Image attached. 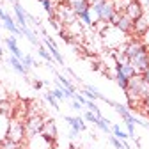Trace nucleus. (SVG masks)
Here are the masks:
<instances>
[{"instance_id":"f257e3e1","label":"nucleus","mask_w":149,"mask_h":149,"mask_svg":"<svg viewBox=\"0 0 149 149\" xmlns=\"http://www.w3.org/2000/svg\"><path fill=\"white\" fill-rule=\"evenodd\" d=\"M101 36H103V43H105L108 48H119L121 45L126 43V34L121 32V30H119L117 27H114V25H108V27L101 32Z\"/></svg>"},{"instance_id":"f03ea898","label":"nucleus","mask_w":149,"mask_h":149,"mask_svg":"<svg viewBox=\"0 0 149 149\" xmlns=\"http://www.w3.org/2000/svg\"><path fill=\"white\" fill-rule=\"evenodd\" d=\"M25 123H22L20 119H9V128H7V139L14 140V142H23L25 139Z\"/></svg>"},{"instance_id":"7ed1b4c3","label":"nucleus","mask_w":149,"mask_h":149,"mask_svg":"<svg viewBox=\"0 0 149 149\" xmlns=\"http://www.w3.org/2000/svg\"><path fill=\"white\" fill-rule=\"evenodd\" d=\"M130 64L133 66V69H135L137 74H142L149 68V46H146L142 52H139L137 55H133V57L130 59Z\"/></svg>"},{"instance_id":"20e7f679","label":"nucleus","mask_w":149,"mask_h":149,"mask_svg":"<svg viewBox=\"0 0 149 149\" xmlns=\"http://www.w3.org/2000/svg\"><path fill=\"white\" fill-rule=\"evenodd\" d=\"M43 124H45V119L41 116H30V117H27V121H25V133L29 137L39 135L41 130H43Z\"/></svg>"},{"instance_id":"39448f33","label":"nucleus","mask_w":149,"mask_h":149,"mask_svg":"<svg viewBox=\"0 0 149 149\" xmlns=\"http://www.w3.org/2000/svg\"><path fill=\"white\" fill-rule=\"evenodd\" d=\"M45 46H46V50L50 52V55L53 57V61H55V62H59V64H64V57H62V53L59 52L57 45H55V41L52 39L50 36H45Z\"/></svg>"},{"instance_id":"423d86ee","label":"nucleus","mask_w":149,"mask_h":149,"mask_svg":"<svg viewBox=\"0 0 149 149\" xmlns=\"http://www.w3.org/2000/svg\"><path fill=\"white\" fill-rule=\"evenodd\" d=\"M124 14H126L132 22H135V20H139V18L144 14V9H142V6L137 2V0H133V2L124 9Z\"/></svg>"},{"instance_id":"0eeeda50","label":"nucleus","mask_w":149,"mask_h":149,"mask_svg":"<svg viewBox=\"0 0 149 149\" xmlns=\"http://www.w3.org/2000/svg\"><path fill=\"white\" fill-rule=\"evenodd\" d=\"M41 135H43L48 142H53V140H55V137H57V126H55L53 121H45L43 130H41Z\"/></svg>"},{"instance_id":"6e6552de","label":"nucleus","mask_w":149,"mask_h":149,"mask_svg":"<svg viewBox=\"0 0 149 149\" xmlns=\"http://www.w3.org/2000/svg\"><path fill=\"white\" fill-rule=\"evenodd\" d=\"M114 14H116V9H114L112 0H105V4H103V7H101V13H100V18H98V20L110 23V20H112V16H114Z\"/></svg>"},{"instance_id":"1a4fd4ad","label":"nucleus","mask_w":149,"mask_h":149,"mask_svg":"<svg viewBox=\"0 0 149 149\" xmlns=\"http://www.w3.org/2000/svg\"><path fill=\"white\" fill-rule=\"evenodd\" d=\"M13 7H14V16H16V23H18V27H29V23H27V11L22 7V4L20 2H16V4H13Z\"/></svg>"},{"instance_id":"9d476101","label":"nucleus","mask_w":149,"mask_h":149,"mask_svg":"<svg viewBox=\"0 0 149 149\" xmlns=\"http://www.w3.org/2000/svg\"><path fill=\"white\" fill-rule=\"evenodd\" d=\"M66 4L74 11V14H77V16H78L80 13L91 9V2H89V0H66Z\"/></svg>"},{"instance_id":"9b49d317","label":"nucleus","mask_w":149,"mask_h":149,"mask_svg":"<svg viewBox=\"0 0 149 149\" xmlns=\"http://www.w3.org/2000/svg\"><path fill=\"white\" fill-rule=\"evenodd\" d=\"M114 27H117L121 32H124V34H130L133 30V22L130 20V18L124 14V13H121V16H119V20H117V23L114 25Z\"/></svg>"},{"instance_id":"f8f14e48","label":"nucleus","mask_w":149,"mask_h":149,"mask_svg":"<svg viewBox=\"0 0 149 149\" xmlns=\"http://www.w3.org/2000/svg\"><path fill=\"white\" fill-rule=\"evenodd\" d=\"M2 25H4V27H6L13 36H22L20 27H18V23L13 20V16H11V14H7V13H6V16L2 18Z\"/></svg>"},{"instance_id":"ddd939ff","label":"nucleus","mask_w":149,"mask_h":149,"mask_svg":"<svg viewBox=\"0 0 149 149\" xmlns=\"http://www.w3.org/2000/svg\"><path fill=\"white\" fill-rule=\"evenodd\" d=\"M6 46L9 48V52H11V55H14L16 59H23V52L20 50V46H18V41H16V37L14 36H11V37H7L6 39Z\"/></svg>"},{"instance_id":"4468645a","label":"nucleus","mask_w":149,"mask_h":149,"mask_svg":"<svg viewBox=\"0 0 149 149\" xmlns=\"http://www.w3.org/2000/svg\"><path fill=\"white\" fill-rule=\"evenodd\" d=\"M64 119H66V123H68L73 130H77V132H85V130H87V126H85V123H84V119H82V117L66 116Z\"/></svg>"},{"instance_id":"2eb2a0df","label":"nucleus","mask_w":149,"mask_h":149,"mask_svg":"<svg viewBox=\"0 0 149 149\" xmlns=\"http://www.w3.org/2000/svg\"><path fill=\"white\" fill-rule=\"evenodd\" d=\"M147 27H149V20H147L146 14H142L139 20L133 22V30H132V32H135V34H144V32H147Z\"/></svg>"},{"instance_id":"dca6fc26","label":"nucleus","mask_w":149,"mask_h":149,"mask_svg":"<svg viewBox=\"0 0 149 149\" xmlns=\"http://www.w3.org/2000/svg\"><path fill=\"white\" fill-rule=\"evenodd\" d=\"M9 64L13 66V69H14L16 73L23 74V77H27V74H29V69H27V68L23 66V62H22L20 59H16L14 55H11V57H9Z\"/></svg>"},{"instance_id":"f3484780","label":"nucleus","mask_w":149,"mask_h":149,"mask_svg":"<svg viewBox=\"0 0 149 149\" xmlns=\"http://www.w3.org/2000/svg\"><path fill=\"white\" fill-rule=\"evenodd\" d=\"M116 68L117 69H121V73L124 74L126 78H132V77H135V69H133V66L130 64V62H126V64H116Z\"/></svg>"},{"instance_id":"a211bd4d","label":"nucleus","mask_w":149,"mask_h":149,"mask_svg":"<svg viewBox=\"0 0 149 149\" xmlns=\"http://www.w3.org/2000/svg\"><path fill=\"white\" fill-rule=\"evenodd\" d=\"M55 77H57V80L61 82V85H62V87H66V89L71 92V94H74V92H77V89H74V85H73V82H71V80H68L66 77H62L61 73H55Z\"/></svg>"},{"instance_id":"6ab92c4d","label":"nucleus","mask_w":149,"mask_h":149,"mask_svg":"<svg viewBox=\"0 0 149 149\" xmlns=\"http://www.w3.org/2000/svg\"><path fill=\"white\" fill-rule=\"evenodd\" d=\"M20 30H22V36H25V37H27V39H29V41H30V43H32L34 46H39V41H37L36 34H34V32H32V30H30L29 27H22Z\"/></svg>"},{"instance_id":"aec40b11","label":"nucleus","mask_w":149,"mask_h":149,"mask_svg":"<svg viewBox=\"0 0 149 149\" xmlns=\"http://www.w3.org/2000/svg\"><path fill=\"white\" fill-rule=\"evenodd\" d=\"M128 80H130V78H126V77H124V74L121 73V69H117V68H116V82H117V85H119L123 91H126V89H128Z\"/></svg>"},{"instance_id":"412c9836","label":"nucleus","mask_w":149,"mask_h":149,"mask_svg":"<svg viewBox=\"0 0 149 149\" xmlns=\"http://www.w3.org/2000/svg\"><path fill=\"white\" fill-rule=\"evenodd\" d=\"M20 147H22L20 142H14V140H11V139H7V137L0 142V149H20Z\"/></svg>"},{"instance_id":"4be33fe9","label":"nucleus","mask_w":149,"mask_h":149,"mask_svg":"<svg viewBox=\"0 0 149 149\" xmlns=\"http://www.w3.org/2000/svg\"><path fill=\"white\" fill-rule=\"evenodd\" d=\"M112 132H114V135H116L119 140H128V137H130L128 132H123L119 124H114V126H112Z\"/></svg>"},{"instance_id":"5701e85b","label":"nucleus","mask_w":149,"mask_h":149,"mask_svg":"<svg viewBox=\"0 0 149 149\" xmlns=\"http://www.w3.org/2000/svg\"><path fill=\"white\" fill-rule=\"evenodd\" d=\"M43 7L45 11L48 13V16H55V11H53V0H37Z\"/></svg>"},{"instance_id":"b1692460","label":"nucleus","mask_w":149,"mask_h":149,"mask_svg":"<svg viewBox=\"0 0 149 149\" xmlns=\"http://www.w3.org/2000/svg\"><path fill=\"white\" fill-rule=\"evenodd\" d=\"M37 53H39V55H41V57H43V59H45L46 62L53 64V57H52V55H50V52H48V50H46L45 46H41V45L37 46Z\"/></svg>"},{"instance_id":"393cba45","label":"nucleus","mask_w":149,"mask_h":149,"mask_svg":"<svg viewBox=\"0 0 149 149\" xmlns=\"http://www.w3.org/2000/svg\"><path fill=\"white\" fill-rule=\"evenodd\" d=\"M96 126L101 130V132H105V133H110V124H108V121H107L105 117H98V121H96Z\"/></svg>"},{"instance_id":"a878e982","label":"nucleus","mask_w":149,"mask_h":149,"mask_svg":"<svg viewBox=\"0 0 149 149\" xmlns=\"http://www.w3.org/2000/svg\"><path fill=\"white\" fill-rule=\"evenodd\" d=\"M45 100H46V101H48V103H50V105L55 108V110H59V101H57V98H55V96L52 94V91L45 94Z\"/></svg>"},{"instance_id":"bb28decb","label":"nucleus","mask_w":149,"mask_h":149,"mask_svg":"<svg viewBox=\"0 0 149 149\" xmlns=\"http://www.w3.org/2000/svg\"><path fill=\"white\" fill-rule=\"evenodd\" d=\"M52 94L57 98V101H62V100H66V96H64V92H62V85L61 84H57V87H55L53 91H52Z\"/></svg>"},{"instance_id":"cd10ccee","label":"nucleus","mask_w":149,"mask_h":149,"mask_svg":"<svg viewBox=\"0 0 149 149\" xmlns=\"http://www.w3.org/2000/svg\"><path fill=\"white\" fill-rule=\"evenodd\" d=\"M22 62H23V66H25L29 71H30V68H32V66H37V64H36V61L32 59V55H23Z\"/></svg>"},{"instance_id":"c85d7f7f","label":"nucleus","mask_w":149,"mask_h":149,"mask_svg":"<svg viewBox=\"0 0 149 149\" xmlns=\"http://www.w3.org/2000/svg\"><path fill=\"white\" fill-rule=\"evenodd\" d=\"M85 107L91 110V112H94V114L98 116V117H103L101 116V112H100V108H98V105L94 103V101H91V100H87V103H85Z\"/></svg>"},{"instance_id":"c756f323","label":"nucleus","mask_w":149,"mask_h":149,"mask_svg":"<svg viewBox=\"0 0 149 149\" xmlns=\"http://www.w3.org/2000/svg\"><path fill=\"white\" fill-rule=\"evenodd\" d=\"M84 119L85 121H89V123H92V124H96V121H98V116L94 114V112H85V114H84Z\"/></svg>"},{"instance_id":"7c9ffc66","label":"nucleus","mask_w":149,"mask_h":149,"mask_svg":"<svg viewBox=\"0 0 149 149\" xmlns=\"http://www.w3.org/2000/svg\"><path fill=\"white\" fill-rule=\"evenodd\" d=\"M92 25H94V30H98L100 34H101V32H103V30H105V29L108 27V23H107V22H101V20L94 22V23H92Z\"/></svg>"},{"instance_id":"2f4dec72","label":"nucleus","mask_w":149,"mask_h":149,"mask_svg":"<svg viewBox=\"0 0 149 149\" xmlns=\"http://www.w3.org/2000/svg\"><path fill=\"white\" fill-rule=\"evenodd\" d=\"M108 140H110V144H112V146H114L116 149H124V146H123V142H121V140H119V139H117L116 135H114V137H110Z\"/></svg>"},{"instance_id":"473e14b6","label":"nucleus","mask_w":149,"mask_h":149,"mask_svg":"<svg viewBox=\"0 0 149 149\" xmlns=\"http://www.w3.org/2000/svg\"><path fill=\"white\" fill-rule=\"evenodd\" d=\"M140 107H142V110H144V114H147V116H149V96L142 101V105H140Z\"/></svg>"},{"instance_id":"72a5a7b5","label":"nucleus","mask_w":149,"mask_h":149,"mask_svg":"<svg viewBox=\"0 0 149 149\" xmlns=\"http://www.w3.org/2000/svg\"><path fill=\"white\" fill-rule=\"evenodd\" d=\"M71 107H73L74 110H82V107H84V105H82L80 101H77V100H73V101H71Z\"/></svg>"},{"instance_id":"f704fd0d","label":"nucleus","mask_w":149,"mask_h":149,"mask_svg":"<svg viewBox=\"0 0 149 149\" xmlns=\"http://www.w3.org/2000/svg\"><path fill=\"white\" fill-rule=\"evenodd\" d=\"M78 133H80V132H77V130H73V128H71V130H69V139H77Z\"/></svg>"},{"instance_id":"c9c22d12","label":"nucleus","mask_w":149,"mask_h":149,"mask_svg":"<svg viewBox=\"0 0 149 149\" xmlns=\"http://www.w3.org/2000/svg\"><path fill=\"white\" fill-rule=\"evenodd\" d=\"M32 85H34V89H37V91H39V89L43 87V82H39V80H34V84H32Z\"/></svg>"},{"instance_id":"e433bc0d","label":"nucleus","mask_w":149,"mask_h":149,"mask_svg":"<svg viewBox=\"0 0 149 149\" xmlns=\"http://www.w3.org/2000/svg\"><path fill=\"white\" fill-rule=\"evenodd\" d=\"M142 78H144V80H146V82L149 84V68H147V69H146V71L142 73Z\"/></svg>"},{"instance_id":"4c0bfd02","label":"nucleus","mask_w":149,"mask_h":149,"mask_svg":"<svg viewBox=\"0 0 149 149\" xmlns=\"http://www.w3.org/2000/svg\"><path fill=\"white\" fill-rule=\"evenodd\" d=\"M89 2H91V4H94V2H98V0H89Z\"/></svg>"},{"instance_id":"58836bf2","label":"nucleus","mask_w":149,"mask_h":149,"mask_svg":"<svg viewBox=\"0 0 149 149\" xmlns=\"http://www.w3.org/2000/svg\"><path fill=\"white\" fill-rule=\"evenodd\" d=\"M69 149H78V147H69Z\"/></svg>"},{"instance_id":"ea45409f","label":"nucleus","mask_w":149,"mask_h":149,"mask_svg":"<svg viewBox=\"0 0 149 149\" xmlns=\"http://www.w3.org/2000/svg\"><path fill=\"white\" fill-rule=\"evenodd\" d=\"M91 149H92V147H91Z\"/></svg>"},{"instance_id":"a19ab883","label":"nucleus","mask_w":149,"mask_h":149,"mask_svg":"<svg viewBox=\"0 0 149 149\" xmlns=\"http://www.w3.org/2000/svg\"><path fill=\"white\" fill-rule=\"evenodd\" d=\"M147 130H149V128H147Z\"/></svg>"}]
</instances>
